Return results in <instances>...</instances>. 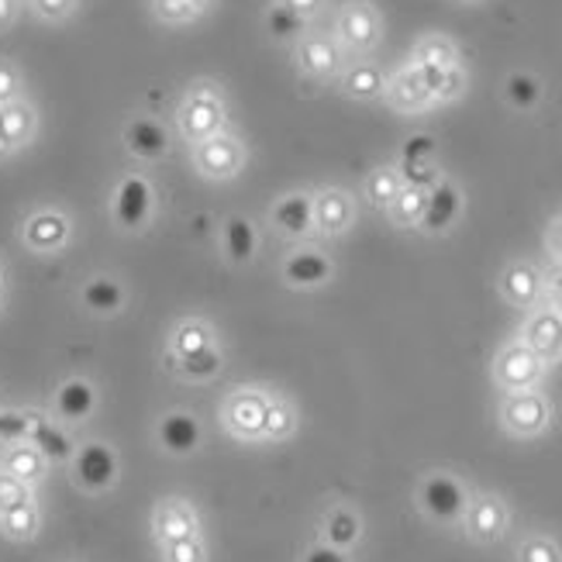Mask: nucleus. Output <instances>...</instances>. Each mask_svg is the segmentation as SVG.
Returning <instances> with one entry per match:
<instances>
[{
  "mask_svg": "<svg viewBox=\"0 0 562 562\" xmlns=\"http://www.w3.org/2000/svg\"><path fill=\"white\" fill-rule=\"evenodd\" d=\"M228 125V104H225V93L217 83L211 80H198L190 83L180 97V108H177V128L183 135V142L190 145H201L211 135L225 132Z\"/></svg>",
  "mask_w": 562,
  "mask_h": 562,
  "instance_id": "1",
  "label": "nucleus"
},
{
  "mask_svg": "<svg viewBox=\"0 0 562 562\" xmlns=\"http://www.w3.org/2000/svg\"><path fill=\"white\" fill-rule=\"evenodd\" d=\"M246 166V142L232 132H217L207 142L193 145V169L214 183L235 180Z\"/></svg>",
  "mask_w": 562,
  "mask_h": 562,
  "instance_id": "2",
  "label": "nucleus"
},
{
  "mask_svg": "<svg viewBox=\"0 0 562 562\" xmlns=\"http://www.w3.org/2000/svg\"><path fill=\"white\" fill-rule=\"evenodd\" d=\"M546 376V362L535 356L521 338L507 341V346L494 356V383L504 394H521V390H535Z\"/></svg>",
  "mask_w": 562,
  "mask_h": 562,
  "instance_id": "3",
  "label": "nucleus"
},
{
  "mask_svg": "<svg viewBox=\"0 0 562 562\" xmlns=\"http://www.w3.org/2000/svg\"><path fill=\"white\" fill-rule=\"evenodd\" d=\"M111 214H114V225L121 232H145L153 225V214H156V190L153 183L132 173L117 183L114 198H111Z\"/></svg>",
  "mask_w": 562,
  "mask_h": 562,
  "instance_id": "4",
  "label": "nucleus"
},
{
  "mask_svg": "<svg viewBox=\"0 0 562 562\" xmlns=\"http://www.w3.org/2000/svg\"><path fill=\"white\" fill-rule=\"evenodd\" d=\"M418 504L431 521L456 525V521H462V515H467L470 494L452 473H428L418 486Z\"/></svg>",
  "mask_w": 562,
  "mask_h": 562,
  "instance_id": "5",
  "label": "nucleus"
},
{
  "mask_svg": "<svg viewBox=\"0 0 562 562\" xmlns=\"http://www.w3.org/2000/svg\"><path fill=\"white\" fill-rule=\"evenodd\" d=\"M266 401L270 394L256 386H238L222 404V425L232 438L241 442H259L262 438V422H266Z\"/></svg>",
  "mask_w": 562,
  "mask_h": 562,
  "instance_id": "6",
  "label": "nucleus"
},
{
  "mask_svg": "<svg viewBox=\"0 0 562 562\" xmlns=\"http://www.w3.org/2000/svg\"><path fill=\"white\" fill-rule=\"evenodd\" d=\"M549 422H552V404L546 401V394H539V386L521 390V394H507L501 404V425L515 438L542 435Z\"/></svg>",
  "mask_w": 562,
  "mask_h": 562,
  "instance_id": "7",
  "label": "nucleus"
},
{
  "mask_svg": "<svg viewBox=\"0 0 562 562\" xmlns=\"http://www.w3.org/2000/svg\"><path fill=\"white\" fill-rule=\"evenodd\" d=\"M293 63L311 80H331L346 69V48L338 45V38L331 35H311L304 32L297 42H293Z\"/></svg>",
  "mask_w": 562,
  "mask_h": 562,
  "instance_id": "8",
  "label": "nucleus"
},
{
  "mask_svg": "<svg viewBox=\"0 0 562 562\" xmlns=\"http://www.w3.org/2000/svg\"><path fill=\"white\" fill-rule=\"evenodd\" d=\"M72 480L87 494H104L117 483V456L104 442H87L72 452Z\"/></svg>",
  "mask_w": 562,
  "mask_h": 562,
  "instance_id": "9",
  "label": "nucleus"
},
{
  "mask_svg": "<svg viewBox=\"0 0 562 562\" xmlns=\"http://www.w3.org/2000/svg\"><path fill=\"white\" fill-rule=\"evenodd\" d=\"M335 35H338V45L349 48V53H370L380 42V14L373 4H366V0H352L338 11V21H335Z\"/></svg>",
  "mask_w": 562,
  "mask_h": 562,
  "instance_id": "10",
  "label": "nucleus"
},
{
  "mask_svg": "<svg viewBox=\"0 0 562 562\" xmlns=\"http://www.w3.org/2000/svg\"><path fill=\"white\" fill-rule=\"evenodd\" d=\"M72 235L69 217L56 207H42L35 211L21 228V241L38 256H56L59 249H66V241Z\"/></svg>",
  "mask_w": 562,
  "mask_h": 562,
  "instance_id": "11",
  "label": "nucleus"
},
{
  "mask_svg": "<svg viewBox=\"0 0 562 562\" xmlns=\"http://www.w3.org/2000/svg\"><path fill=\"white\" fill-rule=\"evenodd\" d=\"M521 341L546 366L562 359V314L552 307H531V314L521 325Z\"/></svg>",
  "mask_w": 562,
  "mask_h": 562,
  "instance_id": "12",
  "label": "nucleus"
},
{
  "mask_svg": "<svg viewBox=\"0 0 562 562\" xmlns=\"http://www.w3.org/2000/svg\"><path fill=\"white\" fill-rule=\"evenodd\" d=\"M462 525H467V535L476 546H494L504 539L507 531V504L494 494L473 497L467 504V515H462Z\"/></svg>",
  "mask_w": 562,
  "mask_h": 562,
  "instance_id": "13",
  "label": "nucleus"
},
{
  "mask_svg": "<svg viewBox=\"0 0 562 562\" xmlns=\"http://www.w3.org/2000/svg\"><path fill=\"white\" fill-rule=\"evenodd\" d=\"M383 97H386V104L394 111H401V114H422V111L431 108V90H428V83L422 77V69L414 63L401 66L394 77L386 80Z\"/></svg>",
  "mask_w": 562,
  "mask_h": 562,
  "instance_id": "14",
  "label": "nucleus"
},
{
  "mask_svg": "<svg viewBox=\"0 0 562 562\" xmlns=\"http://www.w3.org/2000/svg\"><path fill=\"white\" fill-rule=\"evenodd\" d=\"M331 277H335L331 259L314 246H301L283 259V280L293 290H317V286H325Z\"/></svg>",
  "mask_w": 562,
  "mask_h": 562,
  "instance_id": "15",
  "label": "nucleus"
},
{
  "mask_svg": "<svg viewBox=\"0 0 562 562\" xmlns=\"http://www.w3.org/2000/svg\"><path fill=\"white\" fill-rule=\"evenodd\" d=\"M38 132V114L35 108L18 97L11 104H0V159L21 153Z\"/></svg>",
  "mask_w": 562,
  "mask_h": 562,
  "instance_id": "16",
  "label": "nucleus"
},
{
  "mask_svg": "<svg viewBox=\"0 0 562 562\" xmlns=\"http://www.w3.org/2000/svg\"><path fill=\"white\" fill-rule=\"evenodd\" d=\"M270 225L283 238H297V241L307 238L314 232V193L304 190L283 193L270 211Z\"/></svg>",
  "mask_w": 562,
  "mask_h": 562,
  "instance_id": "17",
  "label": "nucleus"
},
{
  "mask_svg": "<svg viewBox=\"0 0 562 562\" xmlns=\"http://www.w3.org/2000/svg\"><path fill=\"white\" fill-rule=\"evenodd\" d=\"M356 222V201L346 190L325 187L314 193V232H322L328 238L346 235Z\"/></svg>",
  "mask_w": 562,
  "mask_h": 562,
  "instance_id": "18",
  "label": "nucleus"
},
{
  "mask_svg": "<svg viewBox=\"0 0 562 562\" xmlns=\"http://www.w3.org/2000/svg\"><path fill=\"white\" fill-rule=\"evenodd\" d=\"M121 142L142 162H159L169 156V132L159 117H145V114L132 117L125 132H121Z\"/></svg>",
  "mask_w": 562,
  "mask_h": 562,
  "instance_id": "19",
  "label": "nucleus"
},
{
  "mask_svg": "<svg viewBox=\"0 0 562 562\" xmlns=\"http://www.w3.org/2000/svg\"><path fill=\"white\" fill-rule=\"evenodd\" d=\"M501 293L507 304H515L521 311L539 307L542 293H546V277L539 273V266H531L525 259L510 262L507 270L501 273Z\"/></svg>",
  "mask_w": 562,
  "mask_h": 562,
  "instance_id": "20",
  "label": "nucleus"
},
{
  "mask_svg": "<svg viewBox=\"0 0 562 562\" xmlns=\"http://www.w3.org/2000/svg\"><path fill=\"white\" fill-rule=\"evenodd\" d=\"M156 442L166 456H193L201 446V422L190 411H169L156 425Z\"/></svg>",
  "mask_w": 562,
  "mask_h": 562,
  "instance_id": "21",
  "label": "nucleus"
},
{
  "mask_svg": "<svg viewBox=\"0 0 562 562\" xmlns=\"http://www.w3.org/2000/svg\"><path fill=\"white\" fill-rule=\"evenodd\" d=\"M462 214V193L452 180H438L431 190H428V204H425V214H422V232L428 235H442L449 232Z\"/></svg>",
  "mask_w": 562,
  "mask_h": 562,
  "instance_id": "22",
  "label": "nucleus"
},
{
  "mask_svg": "<svg viewBox=\"0 0 562 562\" xmlns=\"http://www.w3.org/2000/svg\"><path fill=\"white\" fill-rule=\"evenodd\" d=\"M153 531L159 546L162 542H180V539H190V535L201 531V521H198V510H193L187 501L180 497H166L156 504V515H153Z\"/></svg>",
  "mask_w": 562,
  "mask_h": 562,
  "instance_id": "23",
  "label": "nucleus"
},
{
  "mask_svg": "<svg viewBox=\"0 0 562 562\" xmlns=\"http://www.w3.org/2000/svg\"><path fill=\"white\" fill-rule=\"evenodd\" d=\"M97 411V390L93 383L72 376L56 390V414L69 425H83L90 414Z\"/></svg>",
  "mask_w": 562,
  "mask_h": 562,
  "instance_id": "24",
  "label": "nucleus"
},
{
  "mask_svg": "<svg viewBox=\"0 0 562 562\" xmlns=\"http://www.w3.org/2000/svg\"><path fill=\"white\" fill-rule=\"evenodd\" d=\"M222 249L228 256L232 266H249L259 252V232L249 217L232 214L228 222L222 225Z\"/></svg>",
  "mask_w": 562,
  "mask_h": 562,
  "instance_id": "25",
  "label": "nucleus"
},
{
  "mask_svg": "<svg viewBox=\"0 0 562 562\" xmlns=\"http://www.w3.org/2000/svg\"><path fill=\"white\" fill-rule=\"evenodd\" d=\"M80 301H83V307H87L90 314H97V317H114V314L125 311V304H128V290L121 286L117 280H111V277H93V280L83 283Z\"/></svg>",
  "mask_w": 562,
  "mask_h": 562,
  "instance_id": "26",
  "label": "nucleus"
},
{
  "mask_svg": "<svg viewBox=\"0 0 562 562\" xmlns=\"http://www.w3.org/2000/svg\"><path fill=\"white\" fill-rule=\"evenodd\" d=\"M166 362H169V370H173L177 376H183L190 383H207V380H214L217 373H222L225 356H222V349H217V341H214V346L193 352V356H180V359L166 352Z\"/></svg>",
  "mask_w": 562,
  "mask_h": 562,
  "instance_id": "27",
  "label": "nucleus"
},
{
  "mask_svg": "<svg viewBox=\"0 0 562 562\" xmlns=\"http://www.w3.org/2000/svg\"><path fill=\"white\" fill-rule=\"evenodd\" d=\"M359 539H362V521H359V515H356L352 507L338 504V507H331L328 515L322 518V542H328V546H335L341 552H349Z\"/></svg>",
  "mask_w": 562,
  "mask_h": 562,
  "instance_id": "28",
  "label": "nucleus"
},
{
  "mask_svg": "<svg viewBox=\"0 0 562 562\" xmlns=\"http://www.w3.org/2000/svg\"><path fill=\"white\" fill-rule=\"evenodd\" d=\"M341 90L352 101H376L386 90V72L373 63H352L349 69H341Z\"/></svg>",
  "mask_w": 562,
  "mask_h": 562,
  "instance_id": "29",
  "label": "nucleus"
},
{
  "mask_svg": "<svg viewBox=\"0 0 562 562\" xmlns=\"http://www.w3.org/2000/svg\"><path fill=\"white\" fill-rule=\"evenodd\" d=\"M29 442L45 456V462H66V459H72V452H77V449H72V438L59 425L45 422V418H35V414H32Z\"/></svg>",
  "mask_w": 562,
  "mask_h": 562,
  "instance_id": "30",
  "label": "nucleus"
},
{
  "mask_svg": "<svg viewBox=\"0 0 562 562\" xmlns=\"http://www.w3.org/2000/svg\"><path fill=\"white\" fill-rule=\"evenodd\" d=\"M45 467H48L45 456L32 442H14L4 452V473L18 476L21 483H29V486L45 476Z\"/></svg>",
  "mask_w": 562,
  "mask_h": 562,
  "instance_id": "31",
  "label": "nucleus"
},
{
  "mask_svg": "<svg viewBox=\"0 0 562 562\" xmlns=\"http://www.w3.org/2000/svg\"><path fill=\"white\" fill-rule=\"evenodd\" d=\"M418 69L431 90V104H452L467 93V72H462V66H449V69L418 66Z\"/></svg>",
  "mask_w": 562,
  "mask_h": 562,
  "instance_id": "32",
  "label": "nucleus"
},
{
  "mask_svg": "<svg viewBox=\"0 0 562 562\" xmlns=\"http://www.w3.org/2000/svg\"><path fill=\"white\" fill-rule=\"evenodd\" d=\"M214 346V328L207 322H201V317H187V322H180L173 328V335H169V356H193Z\"/></svg>",
  "mask_w": 562,
  "mask_h": 562,
  "instance_id": "33",
  "label": "nucleus"
},
{
  "mask_svg": "<svg viewBox=\"0 0 562 562\" xmlns=\"http://www.w3.org/2000/svg\"><path fill=\"white\" fill-rule=\"evenodd\" d=\"M411 63L431 66V69H449V66H459V48L449 35H425V38H418V45H414Z\"/></svg>",
  "mask_w": 562,
  "mask_h": 562,
  "instance_id": "34",
  "label": "nucleus"
},
{
  "mask_svg": "<svg viewBox=\"0 0 562 562\" xmlns=\"http://www.w3.org/2000/svg\"><path fill=\"white\" fill-rule=\"evenodd\" d=\"M425 204H428V190L401 187L397 198L390 201L386 214H390V222H394L397 228H418L422 225V214H425Z\"/></svg>",
  "mask_w": 562,
  "mask_h": 562,
  "instance_id": "35",
  "label": "nucleus"
},
{
  "mask_svg": "<svg viewBox=\"0 0 562 562\" xmlns=\"http://www.w3.org/2000/svg\"><path fill=\"white\" fill-rule=\"evenodd\" d=\"M217 0H153V14L162 24H193L214 11Z\"/></svg>",
  "mask_w": 562,
  "mask_h": 562,
  "instance_id": "36",
  "label": "nucleus"
},
{
  "mask_svg": "<svg viewBox=\"0 0 562 562\" xmlns=\"http://www.w3.org/2000/svg\"><path fill=\"white\" fill-rule=\"evenodd\" d=\"M293 431H297V411H293L290 401L270 394V401H266L262 438H270V442H283V438H290Z\"/></svg>",
  "mask_w": 562,
  "mask_h": 562,
  "instance_id": "37",
  "label": "nucleus"
},
{
  "mask_svg": "<svg viewBox=\"0 0 562 562\" xmlns=\"http://www.w3.org/2000/svg\"><path fill=\"white\" fill-rule=\"evenodd\" d=\"M38 525H42V518H38L35 501H24V504H18V507H11V510H4V515H0V531H4L8 539H14V542L35 539Z\"/></svg>",
  "mask_w": 562,
  "mask_h": 562,
  "instance_id": "38",
  "label": "nucleus"
},
{
  "mask_svg": "<svg viewBox=\"0 0 562 562\" xmlns=\"http://www.w3.org/2000/svg\"><path fill=\"white\" fill-rule=\"evenodd\" d=\"M401 173H397V166H380L373 169L370 177H366L362 190H366V201H370L373 207H390V201L401 193Z\"/></svg>",
  "mask_w": 562,
  "mask_h": 562,
  "instance_id": "39",
  "label": "nucleus"
},
{
  "mask_svg": "<svg viewBox=\"0 0 562 562\" xmlns=\"http://www.w3.org/2000/svg\"><path fill=\"white\" fill-rule=\"evenodd\" d=\"M504 97L510 108L518 111H531L535 104L542 101V83L531 77V72H510V77L504 80Z\"/></svg>",
  "mask_w": 562,
  "mask_h": 562,
  "instance_id": "40",
  "label": "nucleus"
},
{
  "mask_svg": "<svg viewBox=\"0 0 562 562\" xmlns=\"http://www.w3.org/2000/svg\"><path fill=\"white\" fill-rule=\"evenodd\" d=\"M266 32H270L277 42H297L307 32V21L297 18L283 4H273L270 11H266Z\"/></svg>",
  "mask_w": 562,
  "mask_h": 562,
  "instance_id": "41",
  "label": "nucleus"
},
{
  "mask_svg": "<svg viewBox=\"0 0 562 562\" xmlns=\"http://www.w3.org/2000/svg\"><path fill=\"white\" fill-rule=\"evenodd\" d=\"M518 562H562V549L549 535H528L518 546Z\"/></svg>",
  "mask_w": 562,
  "mask_h": 562,
  "instance_id": "42",
  "label": "nucleus"
},
{
  "mask_svg": "<svg viewBox=\"0 0 562 562\" xmlns=\"http://www.w3.org/2000/svg\"><path fill=\"white\" fill-rule=\"evenodd\" d=\"M397 173H401L404 187H418V190H431L438 180H442V169L435 166V159L431 162H404L401 159Z\"/></svg>",
  "mask_w": 562,
  "mask_h": 562,
  "instance_id": "43",
  "label": "nucleus"
},
{
  "mask_svg": "<svg viewBox=\"0 0 562 562\" xmlns=\"http://www.w3.org/2000/svg\"><path fill=\"white\" fill-rule=\"evenodd\" d=\"M162 559L166 562H207V549L201 542V535H190L180 542H162Z\"/></svg>",
  "mask_w": 562,
  "mask_h": 562,
  "instance_id": "44",
  "label": "nucleus"
},
{
  "mask_svg": "<svg viewBox=\"0 0 562 562\" xmlns=\"http://www.w3.org/2000/svg\"><path fill=\"white\" fill-rule=\"evenodd\" d=\"M24 501H32V486L0 470V515L11 510V507H18V504H24Z\"/></svg>",
  "mask_w": 562,
  "mask_h": 562,
  "instance_id": "45",
  "label": "nucleus"
},
{
  "mask_svg": "<svg viewBox=\"0 0 562 562\" xmlns=\"http://www.w3.org/2000/svg\"><path fill=\"white\" fill-rule=\"evenodd\" d=\"M29 431H32V414H14V411H0V438L8 446L14 442H29Z\"/></svg>",
  "mask_w": 562,
  "mask_h": 562,
  "instance_id": "46",
  "label": "nucleus"
},
{
  "mask_svg": "<svg viewBox=\"0 0 562 562\" xmlns=\"http://www.w3.org/2000/svg\"><path fill=\"white\" fill-rule=\"evenodd\" d=\"M29 4H32V11H35L42 21L59 24V21H66V18L77 14L80 0H29Z\"/></svg>",
  "mask_w": 562,
  "mask_h": 562,
  "instance_id": "47",
  "label": "nucleus"
},
{
  "mask_svg": "<svg viewBox=\"0 0 562 562\" xmlns=\"http://www.w3.org/2000/svg\"><path fill=\"white\" fill-rule=\"evenodd\" d=\"M435 138L431 135H425V132H414L407 142H404V153H401V159L404 162H431L435 159Z\"/></svg>",
  "mask_w": 562,
  "mask_h": 562,
  "instance_id": "48",
  "label": "nucleus"
},
{
  "mask_svg": "<svg viewBox=\"0 0 562 562\" xmlns=\"http://www.w3.org/2000/svg\"><path fill=\"white\" fill-rule=\"evenodd\" d=\"M21 97V69L8 59H0V104H11Z\"/></svg>",
  "mask_w": 562,
  "mask_h": 562,
  "instance_id": "49",
  "label": "nucleus"
},
{
  "mask_svg": "<svg viewBox=\"0 0 562 562\" xmlns=\"http://www.w3.org/2000/svg\"><path fill=\"white\" fill-rule=\"evenodd\" d=\"M304 562H349V555L335 546H328V542H317L304 552Z\"/></svg>",
  "mask_w": 562,
  "mask_h": 562,
  "instance_id": "50",
  "label": "nucleus"
},
{
  "mask_svg": "<svg viewBox=\"0 0 562 562\" xmlns=\"http://www.w3.org/2000/svg\"><path fill=\"white\" fill-rule=\"evenodd\" d=\"M277 4H283V8H290L297 18H304V21H314L317 14L325 11V0H277Z\"/></svg>",
  "mask_w": 562,
  "mask_h": 562,
  "instance_id": "51",
  "label": "nucleus"
},
{
  "mask_svg": "<svg viewBox=\"0 0 562 562\" xmlns=\"http://www.w3.org/2000/svg\"><path fill=\"white\" fill-rule=\"evenodd\" d=\"M546 297H549V307L562 314V262L546 277Z\"/></svg>",
  "mask_w": 562,
  "mask_h": 562,
  "instance_id": "52",
  "label": "nucleus"
},
{
  "mask_svg": "<svg viewBox=\"0 0 562 562\" xmlns=\"http://www.w3.org/2000/svg\"><path fill=\"white\" fill-rule=\"evenodd\" d=\"M546 249H549L552 259L562 262V217H555V222L549 225V232H546Z\"/></svg>",
  "mask_w": 562,
  "mask_h": 562,
  "instance_id": "53",
  "label": "nucleus"
},
{
  "mask_svg": "<svg viewBox=\"0 0 562 562\" xmlns=\"http://www.w3.org/2000/svg\"><path fill=\"white\" fill-rule=\"evenodd\" d=\"M18 11H21V0H0V32L11 29Z\"/></svg>",
  "mask_w": 562,
  "mask_h": 562,
  "instance_id": "54",
  "label": "nucleus"
},
{
  "mask_svg": "<svg viewBox=\"0 0 562 562\" xmlns=\"http://www.w3.org/2000/svg\"><path fill=\"white\" fill-rule=\"evenodd\" d=\"M0 283H4V270H0Z\"/></svg>",
  "mask_w": 562,
  "mask_h": 562,
  "instance_id": "55",
  "label": "nucleus"
}]
</instances>
